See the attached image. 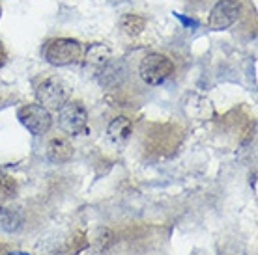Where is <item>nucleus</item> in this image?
<instances>
[{
    "label": "nucleus",
    "instance_id": "nucleus-1",
    "mask_svg": "<svg viewBox=\"0 0 258 255\" xmlns=\"http://www.w3.org/2000/svg\"><path fill=\"white\" fill-rule=\"evenodd\" d=\"M43 56L54 67H64V65L77 64V62H81V58H83V45L79 43L77 39H70V38L51 39L45 45Z\"/></svg>",
    "mask_w": 258,
    "mask_h": 255
},
{
    "label": "nucleus",
    "instance_id": "nucleus-2",
    "mask_svg": "<svg viewBox=\"0 0 258 255\" xmlns=\"http://www.w3.org/2000/svg\"><path fill=\"white\" fill-rule=\"evenodd\" d=\"M172 73H174L172 60L159 52L146 54L139 65V75L150 86H159V84L167 82L168 78L172 77Z\"/></svg>",
    "mask_w": 258,
    "mask_h": 255
},
{
    "label": "nucleus",
    "instance_id": "nucleus-3",
    "mask_svg": "<svg viewBox=\"0 0 258 255\" xmlns=\"http://www.w3.org/2000/svg\"><path fill=\"white\" fill-rule=\"evenodd\" d=\"M58 127L70 136L88 133V112L79 101H66L58 108Z\"/></svg>",
    "mask_w": 258,
    "mask_h": 255
},
{
    "label": "nucleus",
    "instance_id": "nucleus-4",
    "mask_svg": "<svg viewBox=\"0 0 258 255\" xmlns=\"http://www.w3.org/2000/svg\"><path fill=\"white\" fill-rule=\"evenodd\" d=\"M17 119L25 129H28V133H32L34 136H41L45 134L52 125V117L49 114V110L43 108L39 102L34 104H25L17 110Z\"/></svg>",
    "mask_w": 258,
    "mask_h": 255
},
{
    "label": "nucleus",
    "instance_id": "nucleus-5",
    "mask_svg": "<svg viewBox=\"0 0 258 255\" xmlns=\"http://www.w3.org/2000/svg\"><path fill=\"white\" fill-rule=\"evenodd\" d=\"M36 99L47 110H58L68 101V88L60 78L47 77L36 86Z\"/></svg>",
    "mask_w": 258,
    "mask_h": 255
},
{
    "label": "nucleus",
    "instance_id": "nucleus-6",
    "mask_svg": "<svg viewBox=\"0 0 258 255\" xmlns=\"http://www.w3.org/2000/svg\"><path fill=\"white\" fill-rule=\"evenodd\" d=\"M239 12H241V4L239 0H217V4L212 8L210 12V19H208V28L221 32L226 30L238 21Z\"/></svg>",
    "mask_w": 258,
    "mask_h": 255
},
{
    "label": "nucleus",
    "instance_id": "nucleus-7",
    "mask_svg": "<svg viewBox=\"0 0 258 255\" xmlns=\"http://www.w3.org/2000/svg\"><path fill=\"white\" fill-rule=\"evenodd\" d=\"M99 84L105 86V88H120L127 77V67L122 60H112L110 58L109 62L105 64V67L99 73Z\"/></svg>",
    "mask_w": 258,
    "mask_h": 255
},
{
    "label": "nucleus",
    "instance_id": "nucleus-8",
    "mask_svg": "<svg viewBox=\"0 0 258 255\" xmlns=\"http://www.w3.org/2000/svg\"><path fill=\"white\" fill-rule=\"evenodd\" d=\"M131 133H133V123H131V119L125 117V115L114 117V119L109 123V127H107V136H109V140L112 142L114 146L125 144V142L129 140Z\"/></svg>",
    "mask_w": 258,
    "mask_h": 255
},
{
    "label": "nucleus",
    "instance_id": "nucleus-9",
    "mask_svg": "<svg viewBox=\"0 0 258 255\" xmlns=\"http://www.w3.org/2000/svg\"><path fill=\"white\" fill-rule=\"evenodd\" d=\"M73 157V147L68 140L64 138H54L49 142L47 146V159L54 162V164H64Z\"/></svg>",
    "mask_w": 258,
    "mask_h": 255
},
{
    "label": "nucleus",
    "instance_id": "nucleus-10",
    "mask_svg": "<svg viewBox=\"0 0 258 255\" xmlns=\"http://www.w3.org/2000/svg\"><path fill=\"white\" fill-rule=\"evenodd\" d=\"M23 222V212L17 207H0V227L6 233H17Z\"/></svg>",
    "mask_w": 258,
    "mask_h": 255
},
{
    "label": "nucleus",
    "instance_id": "nucleus-11",
    "mask_svg": "<svg viewBox=\"0 0 258 255\" xmlns=\"http://www.w3.org/2000/svg\"><path fill=\"white\" fill-rule=\"evenodd\" d=\"M110 60V51L109 47H105V45H94V47H90L88 49V52H86V67L88 65H96V71L99 73V71L103 69L105 64Z\"/></svg>",
    "mask_w": 258,
    "mask_h": 255
},
{
    "label": "nucleus",
    "instance_id": "nucleus-12",
    "mask_svg": "<svg viewBox=\"0 0 258 255\" xmlns=\"http://www.w3.org/2000/svg\"><path fill=\"white\" fill-rule=\"evenodd\" d=\"M120 26H122L123 34H127L129 38H137V36H141V34L144 32L146 19L141 17V15H135V13H127V15L122 17Z\"/></svg>",
    "mask_w": 258,
    "mask_h": 255
},
{
    "label": "nucleus",
    "instance_id": "nucleus-13",
    "mask_svg": "<svg viewBox=\"0 0 258 255\" xmlns=\"http://www.w3.org/2000/svg\"><path fill=\"white\" fill-rule=\"evenodd\" d=\"M17 192V185L12 177H0V199H12L15 198Z\"/></svg>",
    "mask_w": 258,
    "mask_h": 255
},
{
    "label": "nucleus",
    "instance_id": "nucleus-14",
    "mask_svg": "<svg viewBox=\"0 0 258 255\" xmlns=\"http://www.w3.org/2000/svg\"><path fill=\"white\" fill-rule=\"evenodd\" d=\"M6 60H8L6 49H4V47H2V43H0V67L6 64Z\"/></svg>",
    "mask_w": 258,
    "mask_h": 255
},
{
    "label": "nucleus",
    "instance_id": "nucleus-15",
    "mask_svg": "<svg viewBox=\"0 0 258 255\" xmlns=\"http://www.w3.org/2000/svg\"><path fill=\"white\" fill-rule=\"evenodd\" d=\"M0 13H2V8H0Z\"/></svg>",
    "mask_w": 258,
    "mask_h": 255
}]
</instances>
